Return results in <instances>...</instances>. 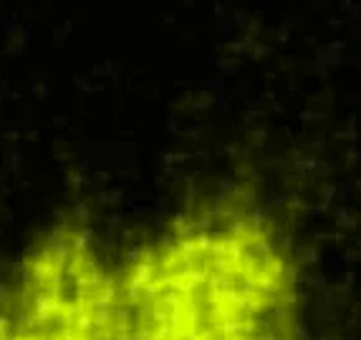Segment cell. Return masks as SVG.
Instances as JSON below:
<instances>
[{
    "label": "cell",
    "mask_w": 361,
    "mask_h": 340,
    "mask_svg": "<svg viewBox=\"0 0 361 340\" xmlns=\"http://www.w3.org/2000/svg\"><path fill=\"white\" fill-rule=\"evenodd\" d=\"M116 275L119 340H303L298 257L276 220L243 199L175 217Z\"/></svg>",
    "instance_id": "1"
},
{
    "label": "cell",
    "mask_w": 361,
    "mask_h": 340,
    "mask_svg": "<svg viewBox=\"0 0 361 340\" xmlns=\"http://www.w3.org/2000/svg\"><path fill=\"white\" fill-rule=\"evenodd\" d=\"M0 340H11V320L6 315V308H0Z\"/></svg>",
    "instance_id": "2"
}]
</instances>
